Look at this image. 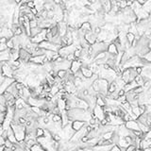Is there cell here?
<instances>
[{"label":"cell","instance_id":"1","mask_svg":"<svg viewBox=\"0 0 151 151\" xmlns=\"http://www.w3.org/2000/svg\"><path fill=\"white\" fill-rule=\"evenodd\" d=\"M10 128H12L14 136H15L17 142L24 141L25 137H26V126L20 125V124H17V123L12 122Z\"/></svg>","mask_w":151,"mask_h":151},{"label":"cell","instance_id":"2","mask_svg":"<svg viewBox=\"0 0 151 151\" xmlns=\"http://www.w3.org/2000/svg\"><path fill=\"white\" fill-rule=\"evenodd\" d=\"M125 126L128 130H137L139 129V126H138V122L137 120H130V121H127L125 122Z\"/></svg>","mask_w":151,"mask_h":151},{"label":"cell","instance_id":"3","mask_svg":"<svg viewBox=\"0 0 151 151\" xmlns=\"http://www.w3.org/2000/svg\"><path fill=\"white\" fill-rule=\"evenodd\" d=\"M85 125H86V122L81 121V120H74V121L71 122L72 128H73L75 131L80 130V129L83 128Z\"/></svg>","mask_w":151,"mask_h":151},{"label":"cell","instance_id":"4","mask_svg":"<svg viewBox=\"0 0 151 151\" xmlns=\"http://www.w3.org/2000/svg\"><path fill=\"white\" fill-rule=\"evenodd\" d=\"M81 67V63L80 62H78V60H73V62H71V65H70V70L73 74L77 73V72L80 69Z\"/></svg>","mask_w":151,"mask_h":151},{"label":"cell","instance_id":"5","mask_svg":"<svg viewBox=\"0 0 151 151\" xmlns=\"http://www.w3.org/2000/svg\"><path fill=\"white\" fill-rule=\"evenodd\" d=\"M80 71L82 75H83V77L85 78H90L93 76V72L91 71V69H89V67L87 66H81L80 67Z\"/></svg>","mask_w":151,"mask_h":151},{"label":"cell","instance_id":"6","mask_svg":"<svg viewBox=\"0 0 151 151\" xmlns=\"http://www.w3.org/2000/svg\"><path fill=\"white\" fill-rule=\"evenodd\" d=\"M43 28H41L39 26L34 27H30V37H34L35 35H37L38 33H40L42 31Z\"/></svg>","mask_w":151,"mask_h":151},{"label":"cell","instance_id":"7","mask_svg":"<svg viewBox=\"0 0 151 151\" xmlns=\"http://www.w3.org/2000/svg\"><path fill=\"white\" fill-rule=\"evenodd\" d=\"M57 76H58L60 78L63 80V78H65L66 76H67V70H59V71H57Z\"/></svg>","mask_w":151,"mask_h":151},{"label":"cell","instance_id":"8","mask_svg":"<svg viewBox=\"0 0 151 151\" xmlns=\"http://www.w3.org/2000/svg\"><path fill=\"white\" fill-rule=\"evenodd\" d=\"M30 149V151H46V150H45L44 148H43L40 145H38V143H35V145H33Z\"/></svg>","mask_w":151,"mask_h":151},{"label":"cell","instance_id":"9","mask_svg":"<svg viewBox=\"0 0 151 151\" xmlns=\"http://www.w3.org/2000/svg\"><path fill=\"white\" fill-rule=\"evenodd\" d=\"M35 134H36V138H37V137H42V136H44V134H45V129L41 128H36Z\"/></svg>","mask_w":151,"mask_h":151},{"label":"cell","instance_id":"10","mask_svg":"<svg viewBox=\"0 0 151 151\" xmlns=\"http://www.w3.org/2000/svg\"><path fill=\"white\" fill-rule=\"evenodd\" d=\"M65 60H68V62H73V60H75L76 58H75V56H74V53H70V54H68V55L65 57Z\"/></svg>","mask_w":151,"mask_h":151},{"label":"cell","instance_id":"11","mask_svg":"<svg viewBox=\"0 0 151 151\" xmlns=\"http://www.w3.org/2000/svg\"><path fill=\"white\" fill-rule=\"evenodd\" d=\"M109 151H122V148L118 145H116V143H114V145H113V146L111 147V149Z\"/></svg>","mask_w":151,"mask_h":151},{"label":"cell","instance_id":"12","mask_svg":"<svg viewBox=\"0 0 151 151\" xmlns=\"http://www.w3.org/2000/svg\"><path fill=\"white\" fill-rule=\"evenodd\" d=\"M6 45H7V47H8L9 49H12V48L14 47V44H13V42L12 41V39H9V40L7 41Z\"/></svg>","mask_w":151,"mask_h":151},{"label":"cell","instance_id":"13","mask_svg":"<svg viewBox=\"0 0 151 151\" xmlns=\"http://www.w3.org/2000/svg\"><path fill=\"white\" fill-rule=\"evenodd\" d=\"M27 7L30 9H32V8H35V2L33 0H28L27 2Z\"/></svg>","mask_w":151,"mask_h":151},{"label":"cell","instance_id":"14","mask_svg":"<svg viewBox=\"0 0 151 151\" xmlns=\"http://www.w3.org/2000/svg\"><path fill=\"white\" fill-rule=\"evenodd\" d=\"M9 39L6 37H0V44H6Z\"/></svg>","mask_w":151,"mask_h":151},{"label":"cell","instance_id":"15","mask_svg":"<svg viewBox=\"0 0 151 151\" xmlns=\"http://www.w3.org/2000/svg\"><path fill=\"white\" fill-rule=\"evenodd\" d=\"M30 12L33 13L34 15L36 16V15H37V13H38V10L36 8H32V9H30Z\"/></svg>","mask_w":151,"mask_h":151},{"label":"cell","instance_id":"16","mask_svg":"<svg viewBox=\"0 0 151 151\" xmlns=\"http://www.w3.org/2000/svg\"><path fill=\"white\" fill-rule=\"evenodd\" d=\"M22 3V0H14V4H16L17 6L20 5Z\"/></svg>","mask_w":151,"mask_h":151},{"label":"cell","instance_id":"17","mask_svg":"<svg viewBox=\"0 0 151 151\" xmlns=\"http://www.w3.org/2000/svg\"><path fill=\"white\" fill-rule=\"evenodd\" d=\"M5 148V146H0V151H3Z\"/></svg>","mask_w":151,"mask_h":151},{"label":"cell","instance_id":"18","mask_svg":"<svg viewBox=\"0 0 151 151\" xmlns=\"http://www.w3.org/2000/svg\"><path fill=\"white\" fill-rule=\"evenodd\" d=\"M148 1H149V3H151V0H148ZM149 7V10H151V6H148ZM148 7H147V6H145V8L146 9H147V8H148Z\"/></svg>","mask_w":151,"mask_h":151},{"label":"cell","instance_id":"19","mask_svg":"<svg viewBox=\"0 0 151 151\" xmlns=\"http://www.w3.org/2000/svg\"><path fill=\"white\" fill-rule=\"evenodd\" d=\"M3 131H4V130H3L2 128H0V136H2V134H3Z\"/></svg>","mask_w":151,"mask_h":151},{"label":"cell","instance_id":"20","mask_svg":"<svg viewBox=\"0 0 151 151\" xmlns=\"http://www.w3.org/2000/svg\"><path fill=\"white\" fill-rule=\"evenodd\" d=\"M136 151H143V149H142V148H136Z\"/></svg>","mask_w":151,"mask_h":151}]
</instances>
